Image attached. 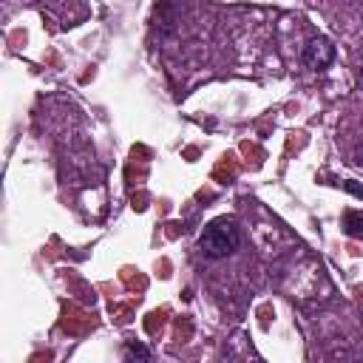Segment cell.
I'll list each match as a JSON object with an SVG mask.
<instances>
[{"label":"cell","instance_id":"6","mask_svg":"<svg viewBox=\"0 0 363 363\" xmlns=\"http://www.w3.org/2000/svg\"><path fill=\"white\" fill-rule=\"evenodd\" d=\"M360 74H363V62H360Z\"/></svg>","mask_w":363,"mask_h":363},{"label":"cell","instance_id":"2","mask_svg":"<svg viewBox=\"0 0 363 363\" xmlns=\"http://www.w3.org/2000/svg\"><path fill=\"white\" fill-rule=\"evenodd\" d=\"M335 62V45L326 40V37H312L306 45H303V65L315 68V71H323Z\"/></svg>","mask_w":363,"mask_h":363},{"label":"cell","instance_id":"1","mask_svg":"<svg viewBox=\"0 0 363 363\" xmlns=\"http://www.w3.org/2000/svg\"><path fill=\"white\" fill-rule=\"evenodd\" d=\"M238 244H241V230H238L235 218H227V216L213 218L204 227V233L199 235V250L210 261H221V258L233 255L238 250Z\"/></svg>","mask_w":363,"mask_h":363},{"label":"cell","instance_id":"3","mask_svg":"<svg viewBox=\"0 0 363 363\" xmlns=\"http://www.w3.org/2000/svg\"><path fill=\"white\" fill-rule=\"evenodd\" d=\"M343 230L352 238H363V210H346L343 213Z\"/></svg>","mask_w":363,"mask_h":363},{"label":"cell","instance_id":"4","mask_svg":"<svg viewBox=\"0 0 363 363\" xmlns=\"http://www.w3.org/2000/svg\"><path fill=\"white\" fill-rule=\"evenodd\" d=\"M125 354H128V357L147 360V357H150V349H147V346H142V343H136V340H128V343H125Z\"/></svg>","mask_w":363,"mask_h":363},{"label":"cell","instance_id":"5","mask_svg":"<svg viewBox=\"0 0 363 363\" xmlns=\"http://www.w3.org/2000/svg\"><path fill=\"white\" fill-rule=\"evenodd\" d=\"M343 187H346L349 193H354V196H360V199H363V187H360V184H354V182H346Z\"/></svg>","mask_w":363,"mask_h":363}]
</instances>
